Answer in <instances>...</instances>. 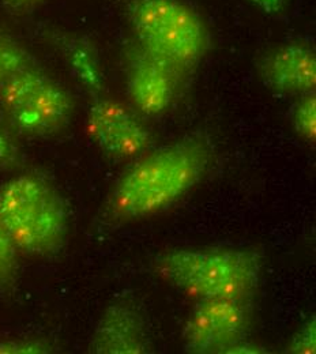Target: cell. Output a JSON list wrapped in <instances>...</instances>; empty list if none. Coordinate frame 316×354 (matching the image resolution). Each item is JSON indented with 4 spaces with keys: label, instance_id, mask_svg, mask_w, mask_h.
<instances>
[{
    "label": "cell",
    "instance_id": "1",
    "mask_svg": "<svg viewBox=\"0 0 316 354\" xmlns=\"http://www.w3.org/2000/svg\"><path fill=\"white\" fill-rule=\"evenodd\" d=\"M212 160L213 147L205 135H189L145 154L115 184L108 217L134 221L167 210L202 180Z\"/></svg>",
    "mask_w": 316,
    "mask_h": 354
},
{
    "label": "cell",
    "instance_id": "2",
    "mask_svg": "<svg viewBox=\"0 0 316 354\" xmlns=\"http://www.w3.org/2000/svg\"><path fill=\"white\" fill-rule=\"evenodd\" d=\"M262 268L263 257L255 250L179 248L161 254L156 261L157 274L196 301L251 303L261 283Z\"/></svg>",
    "mask_w": 316,
    "mask_h": 354
},
{
    "label": "cell",
    "instance_id": "3",
    "mask_svg": "<svg viewBox=\"0 0 316 354\" xmlns=\"http://www.w3.org/2000/svg\"><path fill=\"white\" fill-rule=\"evenodd\" d=\"M134 40L187 78L212 46L202 17L183 0H126Z\"/></svg>",
    "mask_w": 316,
    "mask_h": 354
},
{
    "label": "cell",
    "instance_id": "4",
    "mask_svg": "<svg viewBox=\"0 0 316 354\" xmlns=\"http://www.w3.org/2000/svg\"><path fill=\"white\" fill-rule=\"evenodd\" d=\"M0 222L17 250L30 257L59 254L68 236V212L60 194L33 174L0 185Z\"/></svg>",
    "mask_w": 316,
    "mask_h": 354
},
{
    "label": "cell",
    "instance_id": "5",
    "mask_svg": "<svg viewBox=\"0 0 316 354\" xmlns=\"http://www.w3.org/2000/svg\"><path fill=\"white\" fill-rule=\"evenodd\" d=\"M0 105L11 127L32 138L63 131L74 113L71 94L35 66L15 73L0 85Z\"/></svg>",
    "mask_w": 316,
    "mask_h": 354
},
{
    "label": "cell",
    "instance_id": "6",
    "mask_svg": "<svg viewBox=\"0 0 316 354\" xmlns=\"http://www.w3.org/2000/svg\"><path fill=\"white\" fill-rule=\"evenodd\" d=\"M250 304L237 300L198 301L183 328L184 351L192 354H226L248 334Z\"/></svg>",
    "mask_w": 316,
    "mask_h": 354
},
{
    "label": "cell",
    "instance_id": "7",
    "mask_svg": "<svg viewBox=\"0 0 316 354\" xmlns=\"http://www.w3.org/2000/svg\"><path fill=\"white\" fill-rule=\"evenodd\" d=\"M86 133L108 157L127 160L143 154L153 143L150 130L124 104L98 98L88 111Z\"/></svg>",
    "mask_w": 316,
    "mask_h": 354
},
{
    "label": "cell",
    "instance_id": "8",
    "mask_svg": "<svg viewBox=\"0 0 316 354\" xmlns=\"http://www.w3.org/2000/svg\"><path fill=\"white\" fill-rule=\"evenodd\" d=\"M122 59L127 93L136 111L146 116L167 112L180 84L178 74L134 39L123 45Z\"/></svg>",
    "mask_w": 316,
    "mask_h": 354
},
{
    "label": "cell",
    "instance_id": "9",
    "mask_svg": "<svg viewBox=\"0 0 316 354\" xmlns=\"http://www.w3.org/2000/svg\"><path fill=\"white\" fill-rule=\"evenodd\" d=\"M257 74L266 88L277 94H308L316 88V55L303 41L278 45L261 55Z\"/></svg>",
    "mask_w": 316,
    "mask_h": 354
},
{
    "label": "cell",
    "instance_id": "10",
    "mask_svg": "<svg viewBox=\"0 0 316 354\" xmlns=\"http://www.w3.org/2000/svg\"><path fill=\"white\" fill-rule=\"evenodd\" d=\"M151 349L142 315L127 301H116L104 310L89 345L94 354H147Z\"/></svg>",
    "mask_w": 316,
    "mask_h": 354
},
{
    "label": "cell",
    "instance_id": "11",
    "mask_svg": "<svg viewBox=\"0 0 316 354\" xmlns=\"http://www.w3.org/2000/svg\"><path fill=\"white\" fill-rule=\"evenodd\" d=\"M30 66L33 64L29 52L0 32V85L15 73Z\"/></svg>",
    "mask_w": 316,
    "mask_h": 354
},
{
    "label": "cell",
    "instance_id": "12",
    "mask_svg": "<svg viewBox=\"0 0 316 354\" xmlns=\"http://www.w3.org/2000/svg\"><path fill=\"white\" fill-rule=\"evenodd\" d=\"M292 126L296 133L314 143L316 139V95L314 93L300 95L290 113Z\"/></svg>",
    "mask_w": 316,
    "mask_h": 354
},
{
    "label": "cell",
    "instance_id": "13",
    "mask_svg": "<svg viewBox=\"0 0 316 354\" xmlns=\"http://www.w3.org/2000/svg\"><path fill=\"white\" fill-rule=\"evenodd\" d=\"M18 254L14 241L0 222V290L11 288L18 272Z\"/></svg>",
    "mask_w": 316,
    "mask_h": 354
},
{
    "label": "cell",
    "instance_id": "14",
    "mask_svg": "<svg viewBox=\"0 0 316 354\" xmlns=\"http://www.w3.org/2000/svg\"><path fill=\"white\" fill-rule=\"evenodd\" d=\"M285 352L290 354L316 353V317L314 315L292 335Z\"/></svg>",
    "mask_w": 316,
    "mask_h": 354
},
{
    "label": "cell",
    "instance_id": "15",
    "mask_svg": "<svg viewBox=\"0 0 316 354\" xmlns=\"http://www.w3.org/2000/svg\"><path fill=\"white\" fill-rule=\"evenodd\" d=\"M50 346L43 341L18 339L0 342V353L7 354H41L49 353Z\"/></svg>",
    "mask_w": 316,
    "mask_h": 354
},
{
    "label": "cell",
    "instance_id": "16",
    "mask_svg": "<svg viewBox=\"0 0 316 354\" xmlns=\"http://www.w3.org/2000/svg\"><path fill=\"white\" fill-rule=\"evenodd\" d=\"M21 162V150L17 143L0 131V169H11Z\"/></svg>",
    "mask_w": 316,
    "mask_h": 354
},
{
    "label": "cell",
    "instance_id": "17",
    "mask_svg": "<svg viewBox=\"0 0 316 354\" xmlns=\"http://www.w3.org/2000/svg\"><path fill=\"white\" fill-rule=\"evenodd\" d=\"M3 7L14 14V15H25L30 14L43 4H46L48 0H0Z\"/></svg>",
    "mask_w": 316,
    "mask_h": 354
},
{
    "label": "cell",
    "instance_id": "18",
    "mask_svg": "<svg viewBox=\"0 0 316 354\" xmlns=\"http://www.w3.org/2000/svg\"><path fill=\"white\" fill-rule=\"evenodd\" d=\"M244 354V353H266V351L263 349V348H261V346H258V345H254V344H250V342H247L245 339H243V341H240V342H237L236 345H233L226 354Z\"/></svg>",
    "mask_w": 316,
    "mask_h": 354
},
{
    "label": "cell",
    "instance_id": "19",
    "mask_svg": "<svg viewBox=\"0 0 316 354\" xmlns=\"http://www.w3.org/2000/svg\"><path fill=\"white\" fill-rule=\"evenodd\" d=\"M255 6L265 10L266 12H277L284 6L285 0H251Z\"/></svg>",
    "mask_w": 316,
    "mask_h": 354
}]
</instances>
